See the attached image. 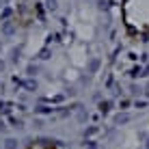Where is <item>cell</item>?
<instances>
[{"instance_id": "2", "label": "cell", "mask_w": 149, "mask_h": 149, "mask_svg": "<svg viewBox=\"0 0 149 149\" xmlns=\"http://www.w3.org/2000/svg\"><path fill=\"white\" fill-rule=\"evenodd\" d=\"M0 33L4 35V37H13L15 33H17V28H15V24L13 22H9V19H2V26H0Z\"/></svg>"}, {"instance_id": "6", "label": "cell", "mask_w": 149, "mask_h": 149, "mask_svg": "<svg viewBox=\"0 0 149 149\" xmlns=\"http://www.w3.org/2000/svg\"><path fill=\"white\" fill-rule=\"evenodd\" d=\"M9 61L11 63H19V58H22V48H11V52H9Z\"/></svg>"}, {"instance_id": "22", "label": "cell", "mask_w": 149, "mask_h": 149, "mask_svg": "<svg viewBox=\"0 0 149 149\" xmlns=\"http://www.w3.org/2000/svg\"><path fill=\"white\" fill-rule=\"evenodd\" d=\"M0 52H2V41H0Z\"/></svg>"}, {"instance_id": "10", "label": "cell", "mask_w": 149, "mask_h": 149, "mask_svg": "<svg viewBox=\"0 0 149 149\" xmlns=\"http://www.w3.org/2000/svg\"><path fill=\"white\" fill-rule=\"evenodd\" d=\"M13 13V9L11 7H4L2 9V13H0V19H9V15H11Z\"/></svg>"}, {"instance_id": "18", "label": "cell", "mask_w": 149, "mask_h": 149, "mask_svg": "<svg viewBox=\"0 0 149 149\" xmlns=\"http://www.w3.org/2000/svg\"><path fill=\"white\" fill-rule=\"evenodd\" d=\"M130 93H134V95H138V93H141V89H138L136 84H130Z\"/></svg>"}, {"instance_id": "7", "label": "cell", "mask_w": 149, "mask_h": 149, "mask_svg": "<svg viewBox=\"0 0 149 149\" xmlns=\"http://www.w3.org/2000/svg\"><path fill=\"white\" fill-rule=\"evenodd\" d=\"M110 106H112V102H110V100L100 102V112H102V115H108V112H110Z\"/></svg>"}, {"instance_id": "17", "label": "cell", "mask_w": 149, "mask_h": 149, "mask_svg": "<svg viewBox=\"0 0 149 149\" xmlns=\"http://www.w3.org/2000/svg\"><path fill=\"white\" fill-rule=\"evenodd\" d=\"M147 106V100H136V108H145Z\"/></svg>"}, {"instance_id": "3", "label": "cell", "mask_w": 149, "mask_h": 149, "mask_svg": "<svg viewBox=\"0 0 149 149\" xmlns=\"http://www.w3.org/2000/svg\"><path fill=\"white\" fill-rule=\"evenodd\" d=\"M130 121H132L130 112H119V115H115V125H123V123H130Z\"/></svg>"}, {"instance_id": "13", "label": "cell", "mask_w": 149, "mask_h": 149, "mask_svg": "<svg viewBox=\"0 0 149 149\" xmlns=\"http://www.w3.org/2000/svg\"><path fill=\"white\" fill-rule=\"evenodd\" d=\"M11 123H13V127H15V130H24V127H26L22 119H11Z\"/></svg>"}, {"instance_id": "16", "label": "cell", "mask_w": 149, "mask_h": 149, "mask_svg": "<svg viewBox=\"0 0 149 149\" xmlns=\"http://www.w3.org/2000/svg\"><path fill=\"white\" fill-rule=\"evenodd\" d=\"M95 132H97V127L93 125V127H89V130H84V136H93Z\"/></svg>"}, {"instance_id": "23", "label": "cell", "mask_w": 149, "mask_h": 149, "mask_svg": "<svg viewBox=\"0 0 149 149\" xmlns=\"http://www.w3.org/2000/svg\"><path fill=\"white\" fill-rule=\"evenodd\" d=\"M2 149H4V147H2Z\"/></svg>"}, {"instance_id": "9", "label": "cell", "mask_w": 149, "mask_h": 149, "mask_svg": "<svg viewBox=\"0 0 149 149\" xmlns=\"http://www.w3.org/2000/svg\"><path fill=\"white\" fill-rule=\"evenodd\" d=\"M26 74H28V76H33V78H35V76L39 74V67H37V65H35V63H30L28 67H26Z\"/></svg>"}, {"instance_id": "20", "label": "cell", "mask_w": 149, "mask_h": 149, "mask_svg": "<svg viewBox=\"0 0 149 149\" xmlns=\"http://www.w3.org/2000/svg\"><path fill=\"white\" fill-rule=\"evenodd\" d=\"M4 69H7V63H4V61H2V58H0V74H2V71H4Z\"/></svg>"}, {"instance_id": "12", "label": "cell", "mask_w": 149, "mask_h": 149, "mask_svg": "<svg viewBox=\"0 0 149 149\" xmlns=\"http://www.w3.org/2000/svg\"><path fill=\"white\" fill-rule=\"evenodd\" d=\"M130 76H132V78H138V76H143V65H138V67H134V69L130 71Z\"/></svg>"}, {"instance_id": "5", "label": "cell", "mask_w": 149, "mask_h": 149, "mask_svg": "<svg viewBox=\"0 0 149 149\" xmlns=\"http://www.w3.org/2000/svg\"><path fill=\"white\" fill-rule=\"evenodd\" d=\"M24 89H26V91H28V93H35V91H37V89H39V84H37V80H35V78H33V76H30V78H28L26 82H24Z\"/></svg>"}, {"instance_id": "21", "label": "cell", "mask_w": 149, "mask_h": 149, "mask_svg": "<svg viewBox=\"0 0 149 149\" xmlns=\"http://www.w3.org/2000/svg\"><path fill=\"white\" fill-rule=\"evenodd\" d=\"M145 95H147V100H149V82H147V86H145Z\"/></svg>"}, {"instance_id": "14", "label": "cell", "mask_w": 149, "mask_h": 149, "mask_svg": "<svg viewBox=\"0 0 149 149\" xmlns=\"http://www.w3.org/2000/svg\"><path fill=\"white\" fill-rule=\"evenodd\" d=\"M39 58H41V61H48V58H50V50H48V48L41 50V52H39Z\"/></svg>"}, {"instance_id": "4", "label": "cell", "mask_w": 149, "mask_h": 149, "mask_svg": "<svg viewBox=\"0 0 149 149\" xmlns=\"http://www.w3.org/2000/svg\"><path fill=\"white\" fill-rule=\"evenodd\" d=\"M2 147H4V149H19V141H17L15 136H7Z\"/></svg>"}, {"instance_id": "19", "label": "cell", "mask_w": 149, "mask_h": 149, "mask_svg": "<svg viewBox=\"0 0 149 149\" xmlns=\"http://www.w3.org/2000/svg\"><path fill=\"white\" fill-rule=\"evenodd\" d=\"M33 125L37 127V130H41V127H43V121H41V119H35V121H33Z\"/></svg>"}, {"instance_id": "8", "label": "cell", "mask_w": 149, "mask_h": 149, "mask_svg": "<svg viewBox=\"0 0 149 149\" xmlns=\"http://www.w3.org/2000/svg\"><path fill=\"white\" fill-rule=\"evenodd\" d=\"M45 9L50 13H56L58 11V0H45Z\"/></svg>"}, {"instance_id": "1", "label": "cell", "mask_w": 149, "mask_h": 149, "mask_svg": "<svg viewBox=\"0 0 149 149\" xmlns=\"http://www.w3.org/2000/svg\"><path fill=\"white\" fill-rule=\"evenodd\" d=\"M100 67H102V58L100 56H91L89 61H86V74H97V71H100Z\"/></svg>"}, {"instance_id": "15", "label": "cell", "mask_w": 149, "mask_h": 149, "mask_svg": "<svg viewBox=\"0 0 149 149\" xmlns=\"http://www.w3.org/2000/svg\"><path fill=\"white\" fill-rule=\"evenodd\" d=\"M97 4H100V9H102V11H106V9L110 7V2H108V0H100Z\"/></svg>"}, {"instance_id": "11", "label": "cell", "mask_w": 149, "mask_h": 149, "mask_svg": "<svg viewBox=\"0 0 149 149\" xmlns=\"http://www.w3.org/2000/svg\"><path fill=\"white\" fill-rule=\"evenodd\" d=\"M35 112H39V115H50V112H52V108H48V106H37V108H35Z\"/></svg>"}]
</instances>
